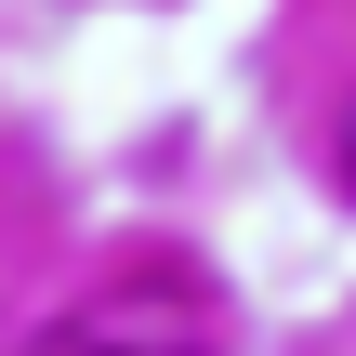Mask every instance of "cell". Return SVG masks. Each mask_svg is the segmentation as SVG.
Masks as SVG:
<instances>
[{"label": "cell", "instance_id": "cell-1", "mask_svg": "<svg viewBox=\"0 0 356 356\" xmlns=\"http://www.w3.org/2000/svg\"><path fill=\"white\" fill-rule=\"evenodd\" d=\"M53 356H198V330H145L132 304H79L53 330Z\"/></svg>", "mask_w": 356, "mask_h": 356}, {"label": "cell", "instance_id": "cell-2", "mask_svg": "<svg viewBox=\"0 0 356 356\" xmlns=\"http://www.w3.org/2000/svg\"><path fill=\"white\" fill-rule=\"evenodd\" d=\"M330 159H343V198H356V92H343V132H330Z\"/></svg>", "mask_w": 356, "mask_h": 356}]
</instances>
